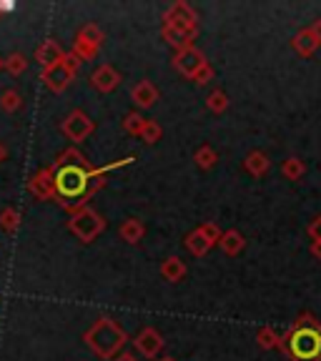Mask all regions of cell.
Wrapping results in <instances>:
<instances>
[{"label": "cell", "mask_w": 321, "mask_h": 361, "mask_svg": "<svg viewBox=\"0 0 321 361\" xmlns=\"http://www.w3.org/2000/svg\"><path fill=\"white\" fill-rule=\"evenodd\" d=\"M135 158H123L116 164L106 166V169H90L88 158L78 151V148H68L58 156V161L51 166L53 171V186H56V201L63 203V209L75 214V211L85 209L88 198H93V193L98 188L106 186V176L116 169L133 164Z\"/></svg>", "instance_id": "1"}, {"label": "cell", "mask_w": 321, "mask_h": 361, "mask_svg": "<svg viewBox=\"0 0 321 361\" xmlns=\"http://www.w3.org/2000/svg\"><path fill=\"white\" fill-rule=\"evenodd\" d=\"M126 341H128L126 331L113 322V319H108V316L98 319V322L85 331V344L93 349V354L101 356V359L113 361L119 356V351L123 349Z\"/></svg>", "instance_id": "2"}, {"label": "cell", "mask_w": 321, "mask_h": 361, "mask_svg": "<svg viewBox=\"0 0 321 361\" xmlns=\"http://www.w3.org/2000/svg\"><path fill=\"white\" fill-rule=\"evenodd\" d=\"M286 351L296 361H319L321 359V331L316 324L299 322L286 336Z\"/></svg>", "instance_id": "3"}, {"label": "cell", "mask_w": 321, "mask_h": 361, "mask_svg": "<svg viewBox=\"0 0 321 361\" xmlns=\"http://www.w3.org/2000/svg\"><path fill=\"white\" fill-rule=\"evenodd\" d=\"M68 228H71V231H73L83 243H90V241H96L98 233H103V228H106V219L85 206V209L75 211V214L71 216Z\"/></svg>", "instance_id": "4"}, {"label": "cell", "mask_w": 321, "mask_h": 361, "mask_svg": "<svg viewBox=\"0 0 321 361\" xmlns=\"http://www.w3.org/2000/svg\"><path fill=\"white\" fill-rule=\"evenodd\" d=\"M63 133H66L73 143H83L85 138L93 133V121H90L83 111L68 113V118L63 121Z\"/></svg>", "instance_id": "5"}, {"label": "cell", "mask_w": 321, "mask_h": 361, "mask_svg": "<svg viewBox=\"0 0 321 361\" xmlns=\"http://www.w3.org/2000/svg\"><path fill=\"white\" fill-rule=\"evenodd\" d=\"M164 25H169V28H181V30H193L196 28V13H193L186 3H174V6L166 11Z\"/></svg>", "instance_id": "6"}, {"label": "cell", "mask_w": 321, "mask_h": 361, "mask_svg": "<svg viewBox=\"0 0 321 361\" xmlns=\"http://www.w3.org/2000/svg\"><path fill=\"white\" fill-rule=\"evenodd\" d=\"M206 58L201 56V53L196 51V48H186V51H178L174 58V68L178 71L181 75H186V78L193 80V75L201 71L203 66H206Z\"/></svg>", "instance_id": "7"}, {"label": "cell", "mask_w": 321, "mask_h": 361, "mask_svg": "<svg viewBox=\"0 0 321 361\" xmlns=\"http://www.w3.org/2000/svg\"><path fill=\"white\" fill-rule=\"evenodd\" d=\"M135 349H138V354L146 356V359H153V356L161 354V349H164V338H161V334L156 331V329H143L138 336H135Z\"/></svg>", "instance_id": "8"}, {"label": "cell", "mask_w": 321, "mask_h": 361, "mask_svg": "<svg viewBox=\"0 0 321 361\" xmlns=\"http://www.w3.org/2000/svg\"><path fill=\"white\" fill-rule=\"evenodd\" d=\"M30 193L40 201H56V186H53V171L40 169L30 178Z\"/></svg>", "instance_id": "9"}, {"label": "cell", "mask_w": 321, "mask_h": 361, "mask_svg": "<svg viewBox=\"0 0 321 361\" xmlns=\"http://www.w3.org/2000/svg\"><path fill=\"white\" fill-rule=\"evenodd\" d=\"M63 56H66V51H63L61 43L53 38L43 40V43L38 45V51H35V61H38V66H43V71L45 68L58 66V63L63 61Z\"/></svg>", "instance_id": "10"}, {"label": "cell", "mask_w": 321, "mask_h": 361, "mask_svg": "<svg viewBox=\"0 0 321 361\" xmlns=\"http://www.w3.org/2000/svg\"><path fill=\"white\" fill-rule=\"evenodd\" d=\"M90 83H93V88L101 90V93H111V90L119 88L121 83V75L113 71L111 66H101L93 71V75H90Z\"/></svg>", "instance_id": "11"}, {"label": "cell", "mask_w": 321, "mask_h": 361, "mask_svg": "<svg viewBox=\"0 0 321 361\" xmlns=\"http://www.w3.org/2000/svg\"><path fill=\"white\" fill-rule=\"evenodd\" d=\"M131 98H133V103L141 111H146V108H153L158 101V88L151 83V80H141V83H135L133 90H131Z\"/></svg>", "instance_id": "12"}, {"label": "cell", "mask_w": 321, "mask_h": 361, "mask_svg": "<svg viewBox=\"0 0 321 361\" xmlns=\"http://www.w3.org/2000/svg\"><path fill=\"white\" fill-rule=\"evenodd\" d=\"M43 80H45V85L53 90V93H63V90L71 85V80H73V73H68L66 68L58 63V66H53V68H45Z\"/></svg>", "instance_id": "13"}, {"label": "cell", "mask_w": 321, "mask_h": 361, "mask_svg": "<svg viewBox=\"0 0 321 361\" xmlns=\"http://www.w3.org/2000/svg\"><path fill=\"white\" fill-rule=\"evenodd\" d=\"M164 38L174 45L176 51H186V48H193L196 28H193V30H181V28H169V25H164Z\"/></svg>", "instance_id": "14"}, {"label": "cell", "mask_w": 321, "mask_h": 361, "mask_svg": "<svg viewBox=\"0 0 321 361\" xmlns=\"http://www.w3.org/2000/svg\"><path fill=\"white\" fill-rule=\"evenodd\" d=\"M119 236L123 238L126 243H138L146 236V226H143L141 219H126L119 228Z\"/></svg>", "instance_id": "15"}, {"label": "cell", "mask_w": 321, "mask_h": 361, "mask_svg": "<svg viewBox=\"0 0 321 361\" xmlns=\"http://www.w3.org/2000/svg\"><path fill=\"white\" fill-rule=\"evenodd\" d=\"M243 169H246L251 176H256V178H261V176L271 169V161H269V156H266V153L254 151V153H248V156H246V161H243Z\"/></svg>", "instance_id": "16"}, {"label": "cell", "mask_w": 321, "mask_h": 361, "mask_svg": "<svg viewBox=\"0 0 321 361\" xmlns=\"http://www.w3.org/2000/svg\"><path fill=\"white\" fill-rule=\"evenodd\" d=\"M161 276L171 283L181 281V279L186 276V264H183L178 256H169V259L164 261V266H161Z\"/></svg>", "instance_id": "17"}, {"label": "cell", "mask_w": 321, "mask_h": 361, "mask_svg": "<svg viewBox=\"0 0 321 361\" xmlns=\"http://www.w3.org/2000/svg\"><path fill=\"white\" fill-rule=\"evenodd\" d=\"M243 236L238 231H226V233H221V241H219V246H221V251H224L226 256H236L238 251L243 248Z\"/></svg>", "instance_id": "18"}, {"label": "cell", "mask_w": 321, "mask_h": 361, "mask_svg": "<svg viewBox=\"0 0 321 361\" xmlns=\"http://www.w3.org/2000/svg\"><path fill=\"white\" fill-rule=\"evenodd\" d=\"M293 48H296L301 56H311V53L319 48V40L314 38L311 28H306V30H301V33H296V38H293Z\"/></svg>", "instance_id": "19"}, {"label": "cell", "mask_w": 321, "mask_h": 361, "mask_svg": "<svg viewBox=\"0 0 321 361\" xmlns=\"http://www.w3.org/2000/svg\"><path fill=\"white\" fill-rule=\"evenodd\" d=\"M73 53L75 58H78L80 63L83 61H90V58L96 56L98 53V45L96 43H90V40H85V38H80V35H75V43H73Z\"/></svg>", "instance_id": "20"}, {"label": "cell", "mask_w": 321, "mask_h": 361, "mask_svg": "<svg viewBox=\"0 0 321 361\" xmlns=\"http://www.w3.org/2000/svg\"><path fill=\"white\" fill-rule=\"evenodd\" d=\"M186 248L191 251L193 256H206L211 251V243L206 241V238H203L198 231H191L186 236Z\"/></svg>", "instance_id": "21"}, {"label": "cell", "mask_w": 321, "mask_h": 361, "mask_svg": "<svg viewBox=\"0 0 321 361\" xmlns=\"http://www.w3.org/2000/svg\"><path fill=\"white\" fill-rule=\"evenodd\" d=\"M20 226V211L18 209H3L0 211V228L6 233H13Z\"/></svg>", "instance_id": "22"}, {"label": "cell", "mask_w": 321, "mask_h": 361, "mask_svg": "<svg viewBox=\"0 0 321 361\" xmlns=\"http://www.w3.org/2000/svg\"><path fill=\"white\" fill-rule=\"evenodd\" d=\"M193 161H196V164H198V169L209 171V169H214V166H216V161H219V156H216L214 148L201 146V148H198V151H196V156H193Z\"/></svg>", "instance_id": "23"}, {"label": "cell", "mask_w": 321, "mask_h": 361, "mask_svg": "<svg viewBox=\"0 0 321 361\" xmlns=\"http://www.w3.org/2000/svg\"><path fill=\"white\" fill-rule=\"evenodd\" d=\"M20 106H23V98H20V93L18 90H13V88H8L3 96H0V108L6 113H16V111H20Z\"/></svg>", "instance_id": "24"}, {"label": "cell", "mask_w": 321, "mask_h": 361, "mask_svg": "<svg viewBox=\"0 0 321 361\" xmlns=\"http://www.w3.org/2000/svg\"><path fill=\"white\" fill-rule=\"evenodd\" d=\"M123 128H126V133H131V135H141L143 128H146V118H143L141 113H128L123 121Z\"/></svg>", "instance_id": "25"}, {"label": "cell", "mask_w": 321, "mask_h": 361, "mask_svg": "<svg viewBox=\"0 0 321 361\" xmlns=\"http://www.w3.org/2000/svg\"><path fill=\"white\" fill-rule=\"evenodd\" d=\"M281 171H284V176H286L289 180H299L301 176H304V164H301L299 158H286L284 161V166H281Z\"/></svg>", "instance_id": "26"}, {"label": "cell", "mask_w": 321, "mask_h": 361, "mask_svg": "<svg viewBox=\"0 0 321 361\" xmlns=\"http://www.w3.org/2000/svg\"><path fill=\"white\" fill-rule=\"evenodd\" d=\"M3 66L8 68V73H13V75H20L25 68H28V61H25V56L23 53H11V56L3 61Z\"/></svg>", "instance_id": "27"}, {"label": "cell", "mask_w": 321, "mask_h": 361, "mask_svg": "<svg viewBox=\"0 0 321 361\" xmlns=\"http://www.w3.org/2000/svg\"><path fill=\"white\" fill-rule=\"evenodd\" d=\"M206 106H209V111H214V113H224L226 108H229V98H226L224 90H214V93L206 98Z\"/></svg>", "instance_id": "28"}, {"label": "cell", "mask_w": 321, "mask_h": 361, "mask_svg": "<svg viewBox=\"0 0 321 361\" xmlns=\"http://www.w3.org/2000/svg\"><path fill=\"white\" fill-rule=\"evenodd\" d=\"M161 135H164V130H161V126L156 123V121H146V128H143L141 138L148 143V146H153L156 141H161Z\"/></svg>", "instance_id": "29"}, {"label": "cell", "mask_w": 321, "mask_h": 361, "mask_svg": "<svg viewBox=\"0 0 321 361\" xmlns=\"http://www.w3.org/2000/svg\"><path fill=\"white\" fill-rule=\"evenodd\" d=\"M196 231L201 233V236L206 238V241H209L211 246H216V243L221 241V231H219V226L211 224V221H209V224H201V226H198V228H196Z\"/></svg>", "instance_id": "30"}, {"label": "cell", "mask_w": 321, "mask_h": 361, "mask_svg": "<svg viewBox=\"0 0 321 361\" xmlns=\"http://www.w3.org/2000/svg\"><path fill=\"white\" fill-rule=\"evenodd\" d=\"M259 346L261 349H274V346H279V336L277 331H271V329H261L259 331Z\"/></svg>", "instance_id": "31"}, {"label": "cell", "mask_w": 321, "mask_h": 361, "mask_svg": "<svg viewBox=\"0 0 321 361\" xmlns=\"http://www.w3.org/2000/svg\"><path fill=\"white\" fill-rule=\"evenodd\" d=\"M61 66L66 68L68 73H73V75H75V71L80 68V61L73 56V53H66V56H63V61H61Z\"/></svg>", "instance_id": "32"}, {"label": "cell", "mask_w": 321, "mask_h": 361, "mask_svg": "<svg viewBox=\"0 0 321 361\" xmlns=\"http://www.w3.org/2000/svg\"><path fill=\"white\" fill-rule=\"evenodd\" d=\"M211 78H214V68H211V63H206V66H203L201 71L193 75V80H196V83H209Z\"/></svg>", "instance_id": "33"}, {"label": "cell", "mask_w": 321, "mask_h": 361, "mask_svg": "<svg viewBox=\"0 0 321 361\" xmlns=\"http://www.w3.org/2000/svg\"><path fill=\"white\" fill-rule=\"evenodd\" d=\"M309 236H311V241H314V243H321V216H316V219L311 221Z\"/></svg>", "instance_id": "34"}, {"label": "cell", "mask_w": 321, "mask_h": 361, "mask_svg": "<svg viewBox=\"0 0 321 361\" xmlns=\"http://www.w3.org/2000/svg\"><path fill=\"white\" fill-rule=\"evenodd\" d=\"M311 33H314V38L319 40V45H321V20H316L314 25H311Z\"/></svg>", "instance_id": "35"}, {"label": "cell", "mask_w": 321, "mask_h": 361, "mask_svg": "<svg viewBox=\"0 0 321 361\" xmlns=\"http://www.w3.org/2000/svg\"><path fill=\"white\" fill-rule=\"evenodd\" d=\"M113 361H138V359H135L133 354H128V351H121V354L116 356V359H113Z\"/></svg>", "instance_id": "36"}, {"label": "cell", "mask_w": 321, "mask_h": 361, "mask_svg": "<svg viewBox=\"0 0 321 361\" xmlns=\"http://www.w3.org/2000/svg\"><path fill=\"white\" fill-rule=\"evenodd\" d=\"M13 8H16V6H13V3H8V0H6V3H0V16H3V13H11Z\"/></svg>", "instance_id": "37"}, {"label": "cell", "mask_w": 321, "mask_h": 361, "mask_svg": "<svg viewBox=\"0 0 321 361\" xmlns=\"http://www.w3.org/2000/svg\"><path fill=\"white\" fill-rule=\"evenodd\" d=\"M311 251H314V256L321 261V243H314V246H311Z\"/></svg>", "instance_id": "38"}, {"label": "cell", "mask_w": 321, "mask_h": 361, "mask_svg": "<svg viewBox=\"0 0 321 361\" xmlns=\"http://www.w3.org/2000/svg\"><path fill=\"white\" fill-rule=\"evenodd\" d=\"M3 158H6V148L0 146V164H3Z\"/></svg>", "instance_id": "39"}, {"label": "cell", "mask_w": 321, "mask_h": 361, "mask_svg": "<svg viewBox=\"0 0 321 361\" xmlns=\"http://www.w3.org/2000/svg\"><path fill=\"white\" fill-rule=\"evenodd\" d=\"M161 361H176V359H171V356H169V359H161Z\"/></svg>", "instance_id": "40"}, {"label": "cell", "mask_w": 321, "mask_h": 361, "mask_svg": "<svg viewBox=\"0 0 321 361\" xmlns=\"http://www.w3.org/2000/svg\"><path fill=\"white\" fill-rule=\"evenodd\" d=\"M0 68H3V61H0Z\"/></svg>", "instance_id": "41"}]
</instances>
